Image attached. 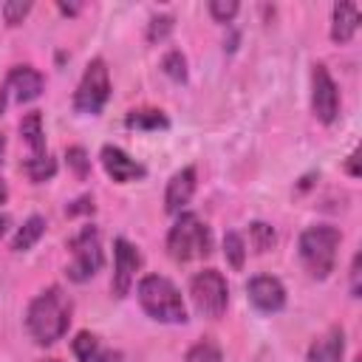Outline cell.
Returning <instances> with one entry per match:
<instances>
[{
  "label": "cell",
  "mask_w": 362,
  "mask_h": 362,
  "mask_svg": "<svg viewBox=\"0 0 362 362\" xmlns=\"http://www.w3.org/2000/svg\"><path fill=\"white\" fill-rule=\"evenodd\" d=\"M345 354V331L331 325L322 337H317L308 348V362H342Z\"/></svg>",
  "instance_id": "14"
},
{
  "label": "cell",
  "mask_w": 362,
  "mask_h": 362,
  "mask_svg": "<svg viewBox=\"0 0 362 362\" xmlns=\"http://www.w3.org/2000/svg\"><path fill=\"white\" fill-rule=\"evenodd\" d=\"M274 240H277V235H274V229L269 226V223H263V221H255L252 226H249V243H252V249L255 252H269L272 246H274Z\"/></svg>",
  "instance_id": "21"
},
{
  "label": "cell",
  "mask_w": 362,
  "mask_h": 362,
  "mask_svg": "<svg viewBox=\"0 0 362 362\" xmlns=\"http://www.w3.org/2000/svg\"><path fill=\"white\" fill-rule=\"evenodd\" d=\"M139 266H141L139 249H136L130 240L116 238V240H113V283H110L116 297H124V294L130 291Z\"/></svg>",
  "instance_id": "9"
},
{
  "label": "cell",
  "mask_w": 362,
  "mask_h": 362,
  "mask_svg": "<svg viewBox=\"0 0 362 362\" xmlns=\"http://www.w3.org/2000/svg\"><path fill=\"white\" fill-rule=\"evenodd\" d=\"M110 99V76H107V65L105 59H90L82 79H79V88L74 93V107L76 113H90L96 116L105 102Z\"/></svg>",
  "instance_id": "7"
},
{
  "label": "cell",
  "mask_w": 362,
  "mask_h": 362,
  "mask_svg": "<svg viewBox=\"0 0 362 362\" xmlns=\"http://www.w3.org/2000/svg\"><path fill=\"white\" fill-rule=\"evenodd\" d=\"M359 260H362V255L356 252L354 260H351V294H354V297H359V274H362V272H359Z\"/></svg>",
  "instance_id": "29"
},
{
  "label": "cell",
  "mask_w": 362,
  "mask_h": 362,
  "mask_svg": "<svg viewBox=\"0 0 362 362\" xmlns=\"http://www.w3.org/2000/svg\"><path fill=\"white\" fill-rule=\"evenodd\" d=\"M195 187H198V175H195V167H181L170 181H167V192H164V209L170 215H181L184 206L192 201L195 195Z\"/></svg>",
  "instance_id": "12"
},
{
  "label": "cell",
  "mask_w": 362,
  "mask_h": 362,
  "mask_svg": "<svg viewBox=\"0 0 362 362\" xmlns=\"http://www.w3.org/2000/svg\"><path fill=\"white\" fill-rule=\"evenodd\" d=\"M189 297L198 314L218 320L229 305V286L218 269H204L189 280Z\"/></svg>",
  "instance_id": "6"
},
{
  "label": "cell",
  "mask_w": 362,
  "mask_h": 362,
  "mask_svg": "<svg viewBox=\"0 0 362 362\" xmlns=\"http://www.w3.org/2000/svg\"><path fill=\"white\" fill-rule=\"evenodd\" d=\"M6 223H8V218H6V215H0V235L6 232Z\"/></svg>",
  "instance_id": "36"
},
{
  "label": "cell",
  "mask_w": 362,
  "mask_h": 362,
  "mask_svg": "<svg viewBox=\"0 0 362 362\" xmlns=\"http://www.w3.org/2000/svg\"><path fill=\"white\" fill-rule=\"evenodd\" d=\"M139 305L144 308L147 317L158 322H187V308L181 300V291L175 288L173 280L161 274H144L139 280Z\"/></svg>",
  "instance_id": "3"
},
{
  "label": "cell",
  "mask_w": 362,
  "mask_h": 362,
  "mask_svg": "<svg viewBox=\"0 0 362 362\" xmlns=\"http://www.w3.org/2000/svg\"><path fill=\"white\" fill-rule=\"evenodd\" d=\"M339 240H342V235L331 223H317V226L303 229V235L297 240V252H300V260H303L305 272L314 280H325L334 272Z\"/></svg>",
  "instance_id": "2"
},
{
  "label": "cell",
  "mask_w": 362,
  "mask_h": 362,
  "mask_svg": "<svg viewBox=\"0 0 362 362\" xmlns=\"http://www.w3.org/2000/svg\"><path fill=\"white\" fill-rule=\"evenodd\" d=\"M173 25H175V20H173L170 14H158V17H153L150 25H147V40H150V42H161V40L173 31Z\"/></svg>",
  "instance_id": "25"
},
{
  "label": "cell",
  "mask_w": 362,
  "mask_h": 362,
  "mask_svg": "<svg viewBox=\"0 0 362 362\" xmlns=\"http://www.w3.org/2000/svg\"><path fill=\"white\" fill-rule=\"evenodd\" d=\"M99 158H102L105 173H107L116 184H127V181H136V178H144V175H147L144 164H139L136 158H130L122 147L105 144V147H102V153H99Z\"/></svg>",
  "instance_id": "11"
},
{
  "label": "cell",
  "mask_w": 362,
  "mask_h": 362,
  "mask_svg": "<svg viewBox=\"0 0 362 362\" xmlns=\"http://www.w3.org/2000/svg\"><path fill=\"white\" fill-rule=\"evenodd\" d=\"M212 252V232L195 212H181L167 232V255L178 263L206 257Z\"/></svg>",
  "instance_id": "4"
},
{
  "label": "cell",
  "mask_w": 362,
  "mask_h": 362,
  "mask_svg": "<svg viewBox=\"0 0 362 362\" xmlns=\"http://www.w3.org/2000/svg\"><path fill=\"white\" fill-rule=\"evenodd\" d=\"M68 249H71L68 277L74 283H85V280H90L102 269L105 255H102V240H99V229L96 226H82L68 240Z\"/></svg>",
  "instance_id": "5"
},
{
  "label": "cell",
  "mask_w": 362,
  "mask_h": 362,
  "mask_svg": "<svg viewBox=\"0 0 362 362\" xmlns=\"http://www.w3.org/2000/svg\"><path fill=\"white\" fill-rule=\"evenodd\" d=\"M23 173L34 181V184H42V181H48V178H54V173H57V161L45 153V156H28L25 161H23Z\"/></svg>",
  "instance_id": "19"
},
{
  "label": "cell",
  "mask_w": 362,
  "mask_h": 362,
  "mask_svg": "<svg viewBox=\"0 0 362 362\" xmlns=\"http://www.w3.org/2000/svg\"><path fill=\"white\" fill-rule=\"evenodd\" d=\"M68 164L74 167V173L79 175V178H85L88 175V170H90V158H88V153L82 150V147H68Z\"/></svg>",
  "instance_id": "28"
},
{
  "label": "cell",
  "mask_w": 362,
  "mask_h": 362,
  "mask_svg": "<svg viewBox=\"0 0 362 362\" xmlns=\"http://www.w3.org/2000/svg\"><path fill=\"white\" fill-rule=\"evenodd\" d=\"M20 136L28 144L31 156H45V133H42V116H40V110H28L20 119Z\"/></svg>",
  "instance_id": "17"
},
{
  "label": "cell",
  "mask_w": 362,
  "mask_h": 362,
  "mask_svg": "<svg viewBox=\"0 0 362 362\" xmlns=\"http://www.w3.org/2000/svg\"><path fill=\"white\" fill-rule=\"evenodd\" d=\"M68 212L71 215H76V212H93V201L90 198H79L76 206H68Z\"/></svg>",
  "instance_id": "30"
},
{
  "label": "cell",
  "mask_w": 362,
  "mask_h": 362,
  "mask_svg": "<svg viewBox=\"0 0 362 362\" xmlns=\"http://www.w3.org/2000/svg\"><path fill=\"white\" fill-rule=\"evenodd\" d=\"M161 68H164V74H167L170 79H175V82H184V79H187V59H184L181 51H167L164 59H161Z\"/></svg>",
  "instance_id": "24"
},
{
  "label": "cell",
  "mask_w": 362,
  "mask_h": 362,
  "mask_svg": "<svg viewBox=\"0 0 362 362\" xmlns=\"http://www.w3.org/2000/svg\"><path fill=\"white\" fill-rule=\"evenodd\" d=\"M311 110L322 124H331L339 113V90L325 65L311 68Z\"/></svg>",
  "instance_id": "8"
},
{
  "label": "cell",
  "mask_w": 362,
  "mask_h": 362,
  "mask_svg": "<svg viewBox=\"0 0 362 362\" xmlns=\"http://www.w3.org/2000/svg\"><path fill=\"white\" fill-rule=\"evenodd\" d=\"M345 170H348L351 175H359V170H356V150L348 156V164H345Z\"/></svg>",
  "instance_id": "31"
},
{
  "label": "cell",
  "mask_w": 362,
  "mask_h": 362,
  "mask_svg": "<svg viewBox=\"0 0 362 362\" xmlns=\"http://www.w3.org/2000/svg\"><path fill=\"white\" fill-rule=\"evenodd\" d=\"M223 255L229 260L232 269H243V260H246V243L238 232H226L223 235Z\"/></svg>",
  "instance_id": "22"
},
{
  "label": "cell",
  "mask_w": 362,
  "mask_h": 362,
  "mask_svg": "<svg viewBox=\"0 0 362 362\" xmlns=\"http://www.w3.org/2000/svg\"><path fill=\"white\" fill-rule=\"evenodd\" d=\"M356 362H359V359H356Z\"/></svg>",
  "instance_id": "38"
},
{
  "label": "cell",
  "mask_w": 362,
  "mask_h": 362,
  "mask_svg": "<svg viewBox=\"0 0 362 362\" xmlns=\"http://www.w3.org/2000/svg\"><path fill=\"white\" fill-rule=\"evenodd\" d=\"M71 348H74L76 362H116V359H119V354L110 351V348H105V345L99 342V337L90 334V331H79V334L74 337Z\"/></svg>",
  "instance_id": "16"
},
{
  "label": "cell",
  "mask_w": 362,
  "mask_h": 362,
  "mask_svg": "<svg viewBox=\"0 0 362 362\" xmlns=\"http://www.w3.org/2000/svg\"><path fill=\"white\" fill-rule=\"evenodd\" d=\"M209 14L215 23H229L238 14V3L235 0H209Z\"/></svg>",
  "instance_id": "26"
},
{
  "label": "cell",
  "mask_w": 362,
  "mask_h": 362,
  "mask_svg": "<svg viewBox=\"0 0 362 362\" xmlns=\"http://www.w3.org/2000/svg\"><path fill=\"white\" fill-rule=\"evenodd\" d=\"M28 11H31V3H23V0H8V3H3V17H6L8 25H20Z\"/></svg>",
  "instance_id": "27"
},
{
  "label": "cell",
  "mask_w": 362,
  "mask_h": 362,
  "mask_svg": "<svg viewBox=\"0 0 362 362\" xmlns=\"http://www.w3.org/2000/svg\"><path fill=\"white\" fill-rule=\"evenodd\" d=\"M187 362H223V354L212 339H201L187 351Z\"/></svg>",
  "instance_id": "23"
},
{
  "label": "cell",
  "mask_w": 362,
  "mask_h": 362,
  "mask_svg": "<svg viewBox=\"0 0 362 362\" xmlns=\"http://www.w3.org/2000/svg\"><path fill=\"white\" fill-rule=\"evenodd\" d=\"M6 201H8V187H6V181L0 178V206H3Z\"/></svg>",
  "instance_id": "32"
},
{
  "label": "cell",
  "mask_w": 362,
  "mask_h": 362,
  "mask_svg": "<svg viewBox=\"0 0 362 362\" xmlns=\"http://www.w3.org/2000/svg\"><path fill=\"white\" fill-rule=\"evenodd\" d=\"M40 362H59V359H40Z\"/></svg>",
  "instance_id": "37"
},
{
  "label": "cell",
  "mask_w": 362,
  "mask_h": 362,
  "mask_svg": "<svg viewBox=\"0 0 362 362\" xmlns=\"http://www.w3.org/2000/svg\"><path fill=\"white\" fill-rule=\"evenodd\" d=\"M42 74L31 65H14L6 76V90H11V96L23 105V102H34L40 93H42Z\"/></svg>",
  "instance_id": "13"
},
{
  "label": "cell",
  "mask_w": 362,
  "mask_h": 362,
  "mask_svg": "<svg viewBox=\"0 0 362 362\" xmlns=\"http://www.w3.org/2000/svg\"><path fill=\"white\" fill-rule=\"evenodd\" d=\"M71 297L59 288V286H48L45 291H40L25 311V328L34 337V342L40 345H51L57 339L65 337L68 325H71Z\"/></svg>",
  "instance_id": "1"
},
{
  "label": "cell",
  "mask_w": 362,
  "mask_h": 362,
  "mask_svg": "<svg viewBox=\"0 0 362 362\" xmlns=\"http://www.w3.org/2000/svg\"><path fill=\"white\" fill-rule=\"evenodd\" d=\"M246 294L252 300V305L263 314H274L286 305V288L277 277L272 274H255L249 283H246Z\"/></svg>",
  "instance_id": "10"
},
{
  "label": "cell",
  "mask_w": 362,
  "mask_h": 362,
  "mask_svg": "<svg viewBox=\"0 0 362 362\" xmlns=\"http://www.w3.org/2000/svg\"><path fill=\"white\" fill-rule=\"evenodd\" d=\"M42 232H45V218H42V215H31V218L17 229V235H14V240H11V249H14V252H28V249L42 238Z\"/></svg>",
  "instance_id": "18"
},
{
  "label": "cell",
  "mask_w": 362,
  "mask_h": 362,
  "mask_svg": "<svg viewBox=\"0 0 362 362\" xmlns=\"http://www.w3.org/2000/svg\"><path fill=\"white\" fill-rule=\"evenodd\" d=\"M3 153H6V136L0 133V164H3Z\"/></svg>",
  "instance_id": "34"
},
{
  "label": "cell",
  "mask_w": 362,
  "mask_h": 362,
  "mask_svg": "<svg viewBox=\"0 0 362 362\" xmlns=\"http://www.w3.org/2000/svg\"><path fill=\"white\" fill-rule=\"evenodd\" d=\"M359 28V6L356 3H334L331 8V40L334 42H351Z\"/></svg>",
  "instance_id": "15"
},
{
  "label": "cell",
  "mask_w": 362,
  "mask_h": 362,
  "mask_svg": "<svg viewBox=\"0 0 362 362\" xmlns=\"http://www.w3.org/2000/svg\"><path fill=\"white\" fill-rule=\"evenodd\" d=\"M124 122H127V127H136V130H158V127H170L167 116H164L161 110H150V107H144V110H130Z\"/></svg>",
  "instance_id": "20"
},
{
  "label": "cell",
  "mask_w": 362,
  "mask_h": 362,
  "mask_svg": "<svg viewBox=\"0 0 362 362\" xmlns=\"http://www.w3.org/2000/svg\"><path fill=\"white\" fill-rule=\"evenodd\" d=\"M59 11H62V14H76V11H79V6H68V3H59Z\"/></svg>",
  "instance_id": "33"
},
{
  "label": "cell",
  "mask_w": 362,
  "mask_h": 362,
  "mask_svg": "<svg viewBox=\"0 0 362 362\" xmlns=\"http://www.w3.org/2000/svg\"><path fill=\"white\" fill-rule=\"evenodd\" d=\"M3 110H6V90H0V116H3Z\"/></svg>",
  "instance_id": "35"
}]
</instances>
